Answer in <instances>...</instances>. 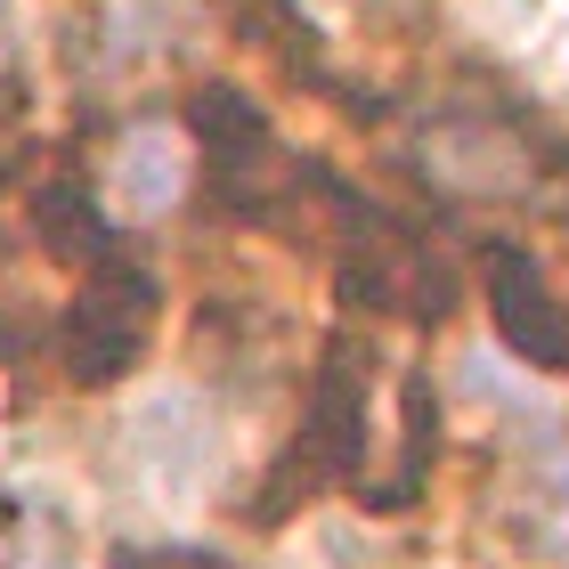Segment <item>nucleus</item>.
<instances>
[{
	"label": "nucleus",
	"mask_w": 569,
	"mask_h": 569,
	"mask_svg": "<svg viewBox=\"0 0 569 569\" xmlns=\"http://www.w3.org/2000/svg\"><path fill=\"white\" fill-rule=\"evenodd\" d=\"M342 293L367 301V309H399V318L416 326H448L456 318V269L431 252L423 228H407L391 212H375V203H342Z\"/></svg>",
	"instance_id": "nucleus-2"
},
{
	"label": "nucleus",
	"mask_w": 569,
	"mask_h": 569,
	"mask_svg": "<svg viewBox=\"0 0 569 569\" xmlns=\"http://www.w3.org/2000/svg\"><path fill=\"white\" fill-rule=\"evenodd\" d=\"M33 228L49 237V252H90V261H107L114 228H107V203L90 188H73V179H49L33 196Z\"/></svg>",
	"instance_id": "nucleus-7"
},
{
	"label": "nucleus",
	"mask_w": 569,
	"mask_h": 569,
	"mask_svg": "<svg viewBox=\"0 0 569 569\" xmlns=\"http://www.w3.org/2000/svg\"><path fill=\"white\" fill-rule=\"evenodd\" d=\"M114 196L131 203V212H163V203L179 196V147L163 122H131L114 147Z\"/></svg>",
	"instance_id": "nucleus-6"
},
{
	"label": "nucleus",
	"mask_w": 569,
	"mask_h": 569,
	"mask_svg": "<svg viewBox=\"0 0 569 569\" xmlns=\"http://www.w3.org/2000/svg\"><path fill=\"white\" fill-rule=\"evenodd\" d=\"M561 73H569V33H561Z\"/></svg>",
	"instance_id": "nucleus-9"
},
{
	"label": "nucleus",
	"mask_w": 569,
	"mask_h": 569,
	"mask_svg": "<svg viewBox=\"0 0 569 569\" xmlns=\"http://www.w3.org/2000/svg\"><path fill=\"white\" fill-rule=\"evenodd\" d=\"M9 33H17V0H0V58H9Z\"/></svg>",
	"instance_id": "nucleus-8"
},
{
	"label": "nucleus",
	"mask_w": 569,
	"mask_h": 569,
	"mask_svg": "<svg viewBox=\"0 0 569 569\" xmlns=\"http://www.w3.org/2000/svg\"><path fill=\"white\" fill-rule=\"evenodd\" d=\"M147 333H154V277L107 252V261L90 269V284L66 301L58 358H66L73 382H114V375L139 367Z\"/></svg>",
	"instance_id": "nucleus-3"
},
{
	"label": "nucleus",
	"mask_w": 569,
	"mask_h": 569,
	"mask_svg": "<svg viewBox=\"0 0 569 569\" xmlns=\"http://www.w3.org/2000/svg\"><path fill=\"white\" fill-rule=\"evenodd\" d=\"M480 284H488V318H497L505 350H521L529 367L569 375V301L546 284V269L529 261L521 244H488L480 252Z\"/></svg>",
	"instance_id": "nucleus-4"
},
{
	"label": "nucleus",
	"mask_w": 569,
	"mask_h": 569,
	"mask_svg": "<svg viewBox=\"0 0 569 569\" xmlns=\"http://www.w3.org/2000/svg\"><path fill=\"white\" fill-rule=\"evenodd\" d=\"M375 358H358V342H333L326 367H318V391H309V416L293 431V448L277 456V472L261 480V505H252V521H284L293 505L326 497V488H342L367 472V375Z\"/></svg>",
	"instance_id": "nucleus-1"
},
{
	"label": "nucleus",
	"mask_w": 569,
	"mask_h": 569,
	"mask_svg": "<svg viewBox=\"0 0 569 569\" xmlns=\"http://www.w3.org/2000/svg\"><path fill=\"white\" fill-rule=\"evenodd\" d=\"M423 163L456 188H480V196H521L529 188V154L512 139V122L497 114H456L439 122V139H423Z\"/></svg>",
	"instance_id": "nucleus-5"
}]
</instances>
